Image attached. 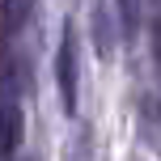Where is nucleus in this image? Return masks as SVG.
<instances>
[{
	"mask_svg": "<svg viewBox=\"0 0 161 161\" xmlns=\"http://www.w3.org/2000/svg\"><path fill=\"white\" fill-rule=\"evenodd\" d=\"M55 89H59V106L72 114V110H76V97H80V76H76V34H72V21H64V34H59V47H55Z\"/></svg>",
	"mask_w": 161,
	"mask_h": 161,
	"instance_id": "f257e3e1",
	"label": "nucleus"
},
{
	"mask_svg": "<svg viewBox=\"0 0 161 161\" xmlns=\"http://www.w3.org/2000/svg\"><path fill=\"white\" fill-rule=\"evenodd\" d=\"M21 144V106L13 97H0V153H13Z\"/></svg>",
	"mask_w": 161,
	"mask_h": 161,
	"instance_id": "f03ea898",
	"label": "nucleus"
},
{
	"mask_svg": "<svg viewBox=\"0 0 161 161\" xmlns=\"http://www.w3.org/2000/svg\"><path fill=\"white\" fill-rule=\"evenodd\" d=\"M140 140L153 153H161V102L157 97H140Z\"/></svg>",
	"mask_w": 161,
	"mask_h": 161,
	"instance_id": "7ed1b4c3",
	"label": "nucleus"
},
{
	"mask_svg": "<svg viewBox=\"0 0 161 161\" xmlns=\"http://www.w3.org/2000/svg\"><path fill=\"white\" fill-rule=\"evenodd\" d=\"M30 8H34V0H4L0 4V34L4 38L21 34V25L30 21Z\"/></svg>",
	"mask_w": 161,
	"mask_h": 161,
	"instance_id": "20e7f679",
	"label": "nucleus"
},
{
	"mask_svg": "<svg viewBox=\"0 0 161 161\" xmlns=\"http://www.w3.org/2000/svg\"><path fill=\"white\" fill-rule=\"evenodd\" d=\"M93 47H97V55H110L114 51V30H110V17H106V4L102 0H93Z\"/></svg>",
	"mask_w": 161,
	"mask_h": 161,
	"instance_id": "39448f33",
	"label": "nucleus"
},
{
	"mask_svg": "<svg viewBox=\"0 0 161 161\" xmlns=\"http://www.w3.org/2000/svg\"><path fill=\"white\" fill-rule=\"evenodd\" d=\"M119 4V30L123 38H131V34L140 30V8H144V0H114Z\"/></svg>",
	"mask_w": 161,
	"mask_h": 161,
	"instance_id": "423d86ee",
	"label": "nucleus"
}]
</instances>
